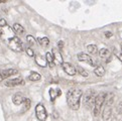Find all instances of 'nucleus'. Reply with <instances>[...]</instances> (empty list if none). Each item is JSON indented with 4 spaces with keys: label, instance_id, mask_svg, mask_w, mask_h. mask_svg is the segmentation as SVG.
<instances>
[{
    "label": "nucleus",
    "instance_id": "f257e3e1",
    "mask_svg": "<svg viewBox=\"0 0 122 121\" xmlns=\"http://www.w3.org/2000/svg\"><path fill=\"white\" fill-rule=\"evenodd\" d=\"M83 96V91L81 89H71L67 93L68 106L72 110H78L80 108L81 98Z\"/></svg>",
    "mask_w": 122,
    "mask_h": 121
},
{
    "label": "nucleus",
    "instance_id": "f03ea898",
    "mask_svg": "<svg viewBox=\"0 0 122 121\" xmlns=\"http://www.w3.org/2000/svg\"><path fill=\"white\" fill-rule=\"evenodd\" d=\"M114 97L115 95L113 93H107L102 111V119L104 121H108L112 116V105L114 102Z\"/></svg>",
    "mask_w": 122,
    "mask_h": 121
},
{
    "label": "nucleus",
    "instance_id": "7ed1b4c3",
    "mask_svg": "<svg viewBox=\"0 0 122 121\" xmlns=\"http://www.w3.org/2000/svg\"><path fill=\"white\" fill-rule=\"evenodd\" d=\"M106 96H107L106 92H101V93H99L97 95L96 100H95V105H94V108H93V112H94L95 116H98L100 114V111H101L102 107L104 105V102H105Z\"/></svg>",
    "mask_w": 122,
    "mask_h": 121
},
{
    "label": "nucleus",
    "instance_id": "20e7f679",
    "mask_svg": "<svg viewBox=\"0 0 122 121\" xmlns=\"http://www.w3.org/2000/svg\"><path fill=\"white\" fill-rule=\"evenodd\" d=\"M6 45H8L9 49H11L13 51H16V53H20V51L23 50V44L22 41L20 40V38L18 36H14L8 40L6 41Z\"/></svg>",
    "mask_w": 122,
    "mask_h": 121
},
{
    "label": "nucleus",
    "instance_id": "39448f33",
    "mask_svg": "<svg viewBox=\"0 0 122 121\" xmlns=\"http://www.w3.org/2000/svg\"><path fill=\"white\" fill-rule=\"evenodd\" d=\"M96 97H97V95H96V93L92 90H90L84 94V105L86 106V108L93 109L94 105H95Z\"/></svg>",
    "mask_w": 122,
    "mask_h": 121
},
{
    "label": "nucleus",
    "instance_id": "423d86ee",
    "mask_svg": "<svg viewBox=\"0 0 122 121\" xmlns=\"http://www.w3.org/2000/svg\"><path fill=\"white\" fill-rule=\"evenodd\" d=\"M0 36L6 42L8 40L14 37L15 33L13 31V29H12L9 25H6V26H4V27H0Z\"/></svg>",
    "mask_w": 122,
    "mask_h": 121
},
{
    "label": "nucleus",
    "instance_id": "0eeeda50",
    "mask_svg": "<svg viewBox=\"0 0 122 121\" xmlns=\"http://www.w3.org/2000/svg\"><path fill=\"white\" fill-rule=\"evenodd\" d=\"M36 118L40 121H46L47 118V112L46 110L45 106L41 104V103L36 106Z\"/></svg>",
    "mask_w": 122,
    "mask_h": 121
},
{
    "label": "nucleus",
    "instance_id": "6e6552de",
    "mask_svg": "<svg viewBox=\"0 0 122 121\" xmlns=\"http://www.w3.org/2000/svg\"><path fill=\"white\" fill-rule=\"evenodd\" d=\"M62 68H63L64 72L66 73V74H68L69 76H75L77 74L76 67L74 66L73 64H71V63H68V62L63 63L62 64Z\"/></svg>",
    "mask_w": 122,
    "mask_h": 121
},
{
    "label": "nucleus",
    "instance_id": "1a4fd4ad",
    "mask_svg": "<svg viewBox=\"0 0 122 121\" xmlns=\"http://www.w3.org/2000/svg\"><path fill=\"white\" fill-rule=\"evenodd\" d=\"M16 74H18V71L16 69H7V70L0 71V82H2L3 80H5L11 76H14Z\"/></svg>",
    "mask_w": 122,
    "mask_h": 121
},
{
    "label": "nucleus",
    "instance_id": "9d476101",
    "mask_svg": "<svg viewBox=\"0 0 122 121\" xmlns=\"http://www.w3.org/2000/svg\"><path fill=\"white\" fill-rule=\"evenodd\" d=\"M78 60H80L82 63H86L88 65H91V66H94V60L91 58V55H87L86 53H79L77 55Z\"/></svg>",
    "mask_w": 122,
    "mask_h": 121
},
{
    "label": "nucleus",
    "instance_id": "9b49d317",
    "mask_svg": "<svg viewBox=\"0 0 122 121\" xmlns=\"http://www.w3.org/2000/svg\"><path fill=\"white\" fill-rule=\"evenodd\" d=\"M6 87H16L19 85H24V80L22 78H15V79H11V80H7L5 83Z\"/></svg>",
    "mask_w": 122,
    "mask_h": 121
},
{
    "label": "nucleus",
    "instance_id": "f8f14e48",
    "mask_svg": "<svg viewBox=\"0 0 122 121\" xmlns=\"http://www.w3.org/2000/svg\"><path fill=\"white\" fill-rule=\"evenodd\" d=\"M24 99H25V97L21 93H16V94H14V96L12 97V102H13L15 105H21V104H23Z\"/></svg>",
    "mask_w": 122,
    "mask_h": 121
},
{
    "label": "nucleus",
    "instance_id": "ddd939ff",
    "mask_svg": "<svg viewBox=\"0 0 122 121\" xmlns=\"http://www.w3.org/2000/svg\"><path fill=\"white\" fill-rule=\"evenodd\" d=\"M34 60H36V63L37 64V66H40L41 68H46L47 66L46 58H43L42 55H34Z\"/></svg>",
    "mask_w": 122,
    "mask_h": 121
},
{
    "label": "nucleus",
    "instance_id": "4468645a",
    "mask_svg": "<svg viewBox=\"0 0 122 121\" xmlns=\"http://www.w3.org/2000/svg\"><path fill=\"white\" fill-rule=\"evenodd\" d=\"M99 55H100V58H102V59H108V58H111V55H112V53H111V50H109V49H106V47H104V49H101L99 50Z\"/></svg>",
    "mask_w": 122,
    "mask_h": 121
},
{
    "label": "nucleus",
    "instance_id": "2eb2a0df",
    "mask_svg": "<svg viewBox=\"0 0 122 121\" xmlns=\"http://www.w3.org/2000/svg\"><path fill=\"white\" fill-rule=\"evenodd\" d=\"M12 29H13L14 33L18 34V35H22V34L25 32L24 27H23L21 24H19V23H14V24H13V27H12Z\"/></svg>",
    "mask_w": 122,
    "mask_h": 121
},
{
    "label": "nucleus",
    "instance_id": "dca6fc26",
    "mask_svg": "<svg viewBox=\"0 0 122 121\" xmlns=\"http://www.w3.org/2000/svg\"><path fill=\"white\" fill-rule=\"evenodd\" d=\"M54 55V60H55V65H58V64H61L62 65L64 62H63V57L62 55H61V53L59 50H53L51 51Z\"/></svg>",
    "mask_w": 122,
    "mask_h": 121
},
{
    "label": "nucleus",
    "instance_id": "f3484780",
    "mask_svg": "<svg viewBox=\"0 0 122 121\" xmlns=\"http://www.w3.org/2000/svg\"><path fill=\"white\" fill-rule=\"evenodd\" d=\"M46 60L47 65H49L51 68L55 66V60H54L53 53H51V51H47V53L46 54Z\"/></svg>",
    "mask_w": 122,
    "mask_h": 121
},
{
    "label": "nucleus",
    "instance_id": "a211bd4d",
    "mask_svg": "<svg viewBox=\"0 0 122 121\" xmlns=\"http://www.w3.org/2000/svg\"><path fill=\"white\" fill-rule=\"evenodd\" d=\"M50 95H51V100L55 101V99L56 97H59L62 95V91L61 89H51L50 90Z\"/></svg>",
    "mask_w": 122,
    "mask_h": 121
},
{
    "label": "nucleus",
    "instance_id": "6ab92c4d",
    "mask_svg": "<svg viewBox=\"0 0 122 121\" xmlns=\"http://www.w3.org/2000/svg\"><path fill=\"white\" fill-rule=\"evenodd\" d=\"M94 74L97 77H103L104 74H105V69H104L103 66H98L95 68L94 70Z\"/></svg>",
    "mask_w": 122,
    "mask_h": 121
},
{
    "label": "nucleus",
    "instance_id": "aec40b11",
    "mask_svg": "<svg viewBox=\"0 0 122 121\" xmlns=\"http://www.w3.org/2000/svg\"><path fill=\"white\" fill-rule=\"evenodd\" d=\"M87 50H88V53L90 55H97L99 53V50H98V47L97 45H87Z\"/></svg>",
    "mask_w": 122,
    "mask_h": 121
},
{
    "label": "nucleus",
    "instance_id": "412c9836",
    "mask_svg": "<svg viewBox=\"0 0 122 121\" xmlns=\"http://www.w3.org/2000/svg\"><path fill=\"white\" fill-rule=\"evenodd\" d=\"M41 74H38L37 72H31L30 75L28 76V80L29 81H32V82H37L41 80Z\"/></svg>",
    "mask_w": 122,
    "mask_h": 121
},
{
    "label": "nucleus",
    "instance_id": "4be33fe9",
    "mask_svg": "<svg viewBox=\"0 0 122 121\" xmlns=\"http://www.w3.org/2000/svg\"><path fill=\"white\" fill-rule=\"evenodd\" d=\"M36 42H38L41 46H43V47H46L47 45H50V40L47 37H38L37 40H36Z\"/></svg>",
    "mask_w": 122,
    "mask_h": 121
},
{
    "label": "nucleus",
    "instance_id": "5701e85b",
    "mask_svg": "<svg viewBox=\"0 0 122 121\" xmlns=\"http://www.w3.org/2000/svg\"><path fill=\"white\" fill-rule=\"evenodd\" d=\"M26 40H27V44H28L29 47H31V46H33V45H36V38H34L32 35H30V34L26 36Z\"/></svg>",
    "mask_w": 122,
    "mask_h": 121
},
{
    "label": "nucleus",
    "instance_id": "b1692460",
    "mask_svg": "<svg viewBox=\"0 0 122 121\" xmlns=\"http://www.w3.org/2000/svg\"><path fill=\"white\" fill-rule=\"evenodd\" d=\"M77 73L78 74H80L81 76H83V77H85V78H87L89 76V74H88V72H87L85 69H83L82 67H78L77 68Z\"/></svg>",
    "mask_w": 122,
    "mask_h": 121
},
{
    "label": "nucleus",
    "instance_id": "393cba45",
    "mask_svg": "<svg viewBox=\"0 0 122 121\" xmlns=\"http://www.w3.org/2000/svg\"><path fill=\"white\" fill-rule=\"evenodd\" d=\"M30 104H31V101L29 100L28 98H25L24 101H23V105H24V110L23 111H26L30 108Z\"/></svg>",
    "mask_w": 122,
    "mask_h": 121
},
{
    "label": "nucleus",
    "instance_id": "a878e982",
    "mask_svg": "<svg viewBox=\"0 0 122 121\" xmlns=\"http://www.w3.org/2000/svg\"><path fill=\"white\" fill-rule=\"evenodd\" d=\"M25 51H26V54L29 55V57H34V55H34V51H33V50L31 49V47H26V49H25Z\"/></svg>",
    "mask_w": 122,
    "mask_h": 121
},
{
    "label": "nucleus",
    "instance_id": "bb28decb",
    "mask_svg": "<svg viewBox=\"0 0 122 121\" xmlns=\"http://www.w3.org/2000/svg\"><path fill=\"white\" fill-rule=\"evenodd\" d=\"M7 24V21L4 19V18H0V27H4V26H6Z\"/></svg>",
    "mask_w": 122,
    "mask_h": 121
},
{
    "label": "nucleus",
    "instance_id": "cd10ccee",
    "mask_svg": "<svg viewBox=\"0 0 122 121\" xmlns=\"http://www.w3.org/2000/svg\"><path fill=\"white\" fill-rule=\"evenodd\" d=\"M114 54L117 55V58H118L119 60L122 63V51H121V53H119V51H117V50H114Z\"/></svg>",
    "mask_w": 122,
    "mask_h": 121
},
{
    "label": "nucleus",
    "instance_id": "c85d7f7f",
    "mask_svg": "<svg viewBox=\"0 0 122 121\" xmlns=\"http://www.w3.org/2000/svg\"><path fill=\"white\" fill-rule=\"evenodd\" d=\"M112 35H113V33H112L111 31H106V32H105V36H106V37H111Z\"/></svg>",
    "mask_w": 122,
    "mask_h": 121
},
{
    "label": "nucleus",
    "instance_id": "c756f323",
    "mask_svg": "<svg viewBox=\"0 0 122 121\" xmlns=\"http://www.w3.org/2000/svg\"><path fill=\"white\" fill-rule=\"evenodd\" d=\"M63 46H64V42H63V40H61V41L59 42V47H60V50H63Z\"/></svg>",
    "mask_w": 122,
    "mask_h": 121
},
{
    "label": "nucleus",
    "instance_id": "7c9ffc66",
    "mask_svg": "<svg viewBox=\"0 0 122 121\" xmlns=\"http://www.w3.org/2000/svg\"><path fill=\"white\" fill-rule=\"evenodd\" d=\"M6 0H0V3H5Z\"/></svg>",
    "mask_w": 122,
    "mask_h": 121
},
{
    "label": "nucleus",
    "instance_id": "2f4dec72",
    "mask_svg": "<svg viewBox=\"0 0 122 121\" xmlns=\"http://www.w3.org/2000/svg\"><path fill=\"white\" fill-rule=\"evenodd\" d=\"M121 50H122V45H121Z\"/></svg>",
    "mask_w": 122,
    "mask_h": 121
}]
</instances>
